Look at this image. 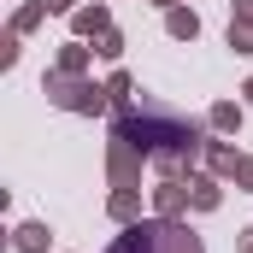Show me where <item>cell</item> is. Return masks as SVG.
Instances as JSON below:
<instances>
[{
  "instance_id": "cell-1",
  "label": "cell",
  "mask_w": 253,
  "mask_h": 253,
  "mask_svg": "<svg viewBox=\"0 0 253 253\" xmlns=\"http://www.w3.org/2000/svg\"><path fill=\"white\" fill-rule=\"evenodd\" d=\"M112 253H200V242L177 224H135L112 242Z\"/></svg>"
}]
</instances>
